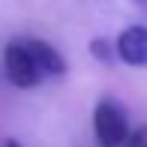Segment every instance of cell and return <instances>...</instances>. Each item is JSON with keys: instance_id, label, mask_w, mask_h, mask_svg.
<instances>
[{"instance_id": "6da1fadb", "label": "cell", "mask_w": 147, "mask_h": 147, "mask_svg": "<svg viewBox=\"0 0 147 147\" xmlns=\"http://www.w3.org/2000/svg\"><path fill=\"white\" fill-rule=\"evenodd\" d=\"M3 69H6V78L21 90L39 87L45 81V72H42V66H39V60L33 54V48H30V39H12L6 45Z\"/></svg>"}, {"instance_id": "7a4b0ae2", "label": "cell", "mask_w": 147, "mask_h": 147, "mask_svg": "<svg viewBox=\"0 0 147 147\" xmlns=\"http://www.w3.org/2000/svg\"><path fill=\"white\" fill-rule=\"evenodd\" d=\"M93 132L99 147H123L129 138V117L117 99H99L93 108Z\"/></svg>"}, {"instance_id": "3957f363", "label": "cell", "mask_w": 147, "mask_h": 147, "mask_svg": "<svg viewBox=\"0 0 147 147\" xmlns=\"http://www.w3.org/2000/svg\"><path fill=\"white\" fill-rule=\"evenodd\" d=\"M114 51L126 66H147V27H141V24L126 27L117 36Z\"/></svg>"}, {"instance_id": "277c9868", "label": "cell", "mask_w": 147, "mask_h": 147, "mask_svg": "<svg viewBox=\"0 0 147 147\" xmlns=\"http://www.w3.org/2000/svg\"><path fill=\"white\" fill-rule=\"evenodd\" d=\"M30 48H33V54H36L39 66H42L45 78L66 75V60H63V54H60L51 42H45V39H30Z\"/></svg>"}, {"instance_id": "5b68a950", "label": "cell", "mask_w": 147, "mask_h": 147, "mask_svg": "<svg viewBox=\"0 0 147 147\" xmlns=\"http://www.w3.org/2000/svg\"><path fill=\"white\" fill-rule=\"evenodd\" d=\"M90 54L96 57V60H102V63H111L117 51H114V45L105 42V39H93V42H90Z\"/></svg>"}, {"instance_id": "8992f818", "label": "cell", "mask_w": 147, "mask_h": 147, "mask_svg": "<svg viewBox=\"0 0 147 147\" xmlns=\"http://www.w3.org/2000/svg\"><path fill=\"white\" fill-rule=\"evenodd\" d=\"M123 147H147V123H144V126H138V129H132Z\"/></svg>"}, {"instance_id": "52a82bcc", "label": "cell", "mask_w": 147, "mask_h": 147, "mask_svg": "<svg viewBox=\"0 0 147 147\" xmlns=\"http://www.w3.org/2000/svg\"><path fill=\"white\" fill-rule=\"evenodd\" d=\"M135 6H141V9H147V0H132Z\"/></svg>"}, {"instance_id": "ba28073f", "label": "cell", "mask_w": 147, "mask_h": 147, "mask_svg": "<svg viewBox=\"0 0 147 147\" xmlns=\"http://www.w3.org/2000/svg\"><path fill=\"white\" fill-rule=\"evenodd\" d=\"M6 147H21V144H18L15 138H9V141H6Z\"/></svg>"}]
</instances>
